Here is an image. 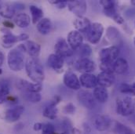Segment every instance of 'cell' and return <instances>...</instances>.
I'll return each mask as SVG.
<instances>
[{
	"instance_id": "obj_1",
	"label": "cell",
	"mask_w": 135,
	"mask_h": 134,
	"mask_svg": "<svg viewBox=\"0 0 135 134\" xmlns=\"http://www.w3.org/2000/svg\"><path fill=\"white\" fill-rule=\"evenodd\" d=\"M27 52L25 44H20L11 49L7 57V64L13 71H20L25 67V53Z\"/></svg>"
},
{
	"instance_id": "obj_2",
	"label": "cell",
	"mask_w": 135,
	"mask_h": 134,
	"mask_svg": "<svg viewBox=\"0 0 135 134\" xmlns=\"http://www.w3.org/2000/svg\"><path fill=\"white\" fill-rule=\"evenodd\" d=\"M25 69L28 76L35 83H42L45 78L43 67L36 58H30L25 63Z\"/></svg>"
},
{
	"instance_id": "obj_3",
	"label": "cell",
	"mask_w": 135,
	"mask_h": 134,
	"mask_svg": "<svg viewBox=\"0 0 135 134\" xmlns=\"http://www.w3.org/2000/svg\"><path fill=\"white\" fill-rule=\"evenodd\" d=\"M115 109L117 114L121 116L127 117L132 115L135 112L134 102L130 97L117 99Z\"/></svg>"
},
{
	"instance_id": "obj_4",
	"label": "cell",
	"mask_w": 135,
	"mask_h": 134,
	"mask_svg": "<svg viewBox=\"0 0 135 134\" xmlns=\"http://www.w3.org/2000/svg\"><path fill=\"white\" fill-rule=\"evenodd\" d=\"M2 32H3L4 34L1 38V45L3 48L6 49H9L15 43L21 41H26L29 38L28 34L26 33H21L19 35H14L9 30H4L3 28L2 29Z\"/></svg>"
},
{
	"instance_id": "obj_5",
	"label": "cell",
	"mask_w": 135,
	"mask_h": 134,
	"mask_svg": "<svg viewBox=\"0 0 135 134\" xmlns=\"http://www.w3.org/2000/svg\"><path fill=\"white\" fill-rule=\"evenodd\" d=\"M104 30V26L101 23L98 22L92 23L90 28L86 32V37L91 44L94 45L98 44L100 42L101 37L103 35Z\"/></svg>"
},
{
	"instance_id": "obj_6",
	"label": "cell",
	"mask_w": 135,
	"mask_h": 134,
	"mask_svg": "<svg viewBox=\"0 0 135 134\" xmlns=\"http://www.w3.org/2000/svg\"><path fill=\"white\" fill-rule=\"evenodd\" d=\"M119 49L115 46L104 48L99 53L100 62L114 63L119 58Z\"/></svg>"
},
{
	"instance_id": "obj_7",
	"label": "cell",
	"mask_w": 135,
	"mask_h": 134,
	"mask_svg": "<svg viewBox=\"0 0 135 134\" xmlns=\"http://www.w3.org/2000/svg\"><path fill=\"white\" fill-rule=\"evenodd\" d=\"M77 99L78 101L86 108L87 109H94L96 107V102L94 95L92 93L84 90H79L77 93Z\"/></svg>"
},
{
	"instance_id": "obj_8",
	"label": "cell",
	"mask_w": 135,
	"mask_h": 134,
	"mask_svg": "<svg viewBox=\"0 0 135 134\" xmlns=\"http://www.w3.org/2000/svg\"><path fill=\"white\" fill-rule=\"evenodd\" d=\"M55 53L63 58L70 57L73 55L74 51L68 45L67 40L63 38L57 39L54 46Z\"/></svg>"
},
{
	"instance_id": "obj_9",
	"label": "cell",
	"mask_w": 135,
	"mask_h": 134,
	"mask_svg": "<svg viewBox=\"0 0 135 134\" xmlns=\"http://www.w3.org/2000/svg\"><path fill=\"white\" fill-rule=\"evenodd\" d=\"M68 9L77 17H83L87 10V4L84 0H71L68 1Z\"/></svg>"
},
{
	"instance_id": "obj_10",
	"label": "cell",
	"mask_w": 135,
	"mask_h": 134,
	"mask_svg": "<svg viewBox=\"0 0 135 134\" xmlns=\"http://www.w3.org/2000/svg\"><path fill=\"white\" fill-rule=\"evenodd\" d=\"M24 111H25V107L21 105L9 108L4 112V119L6 122L9 123L15 122L20 119Z\"/></svg>"
},
{
	"instance_id": "obj_11",
	"label": "cell",
	"mask_w": 135,
	"mask_h": 134,
	"mask_svg": "<svg viewBox=\"0 0 135 134\" xmlns=\"http://www.w3.org/2000/svg\"><path fill=\"white\" fill-rule=\"evenodd\" d=\"M64 84L65 86L72 90H80L81 85L79 82V78L78 76L72 71H67L65 72L63 78Z\"/></svg>"
},
{
	"instance_id": "obj_12",
	"label": "cell",
	"mask_w": 135,
	"mask_h": 134,
	"mask_svg": "<svg viewBox=\"0 0 135 134\" xmlns=\"http://www.w3.org/2000/svg\"><path fill=\"white\" fill-rule=\"evenodd\" d=\"M75 67L83 74L84 73H91L96 69L95 63L89 58H82L79 59L75 63Z\"/></svg>"
},
{
	"instance_id": "obj_13",
	"label": "cell",
	"mask_w": 135,
	"mask_h": 134,
	"mask_svg": "<svg viewBox=\"0 0 135 134\" xmlns=\"http://www.w3.org/2000/svg\"><path fill=\"white\" fill-rule=\"evenodd\" d=\"M112 123V120L108 115H97L94 119V128L98 131H105L111 128Z\"/></svg>"
},
{
	"instance_id": "obj_14",
	"label": "cell",
	"mask_w": 135,
	"mask_h": 134,
	"mask_svg": "<svg viewBox=\"0 0 135 134\" xmlns=\"http://www.w3.org/2000/svg\"><path fill=\"white\" fill-rule=\"evenodd\" d=\"M17 86L24 93H40L42 90V83H32L25 79H20Z\"/></svg>"
},
{
	"instance_id": "obj_15",
	"label": "cell",
	"mask_w": 135,
	"mask_h": 134,
	"mask_svg": "<svg viewBox=\"0 0 135 134\" xmlns=\"http://www.w3.org/2000/svg\"><path fill=\"white\" fill-rule=\"evenodd\" d=\"M67 42L73 51L77 50L83 44V36L76 30L71 31L68 34Z\"/></svg>"
},
{
	"instance_id": "obj_16",
	"label": "cell",
	"mask_w": 135,
	"mask_h": 134,
	"mask_svg": "<svg viewBox=\"0 0 135 134\" xmlns=\"http://www.w3.org/2000/svg\"><path fill=\"white\" fill-rule=\"evenodd\" d=\"M79 82L81 86L86 89H94L98 86V78L97 76L91 73L82 74L79 78Z\"/></svg>"
},
{
	"instance_id": "obj_17",
	"label": "cell",
	"mask_w": 135,
	"mask_h": 134,
	"mask_svg": "<svg viewBox=\"0 0 135 134\" xmlns=\"http://www.w3.org/2000/svg\"><path fill=\"white\" fill-rule=\"evenodd\" d=\"M97 78H98V85L104 88H108L112 86L115 81V77L114 73H109V72L101 71L97 76Z\"/></svg>"
},
{
	"instance_id": "obj_18",
	"label": "cell",
	"mask_w": 135,
	"mask_h": 134,
	"mask_svg": "<svg viewBox=\"0 0 135 134\" xmlns=\"http://www.w3.org/2000/svg\"><path fill=\"white\" fill-rule=\"evenodd\" d=\"M48 65L57 72H61L65 64V60L63 57L57 55L56 53H52L48 57Z\"/></svg>"
},
{
	"instance_id": "obj_19",
	"label": "cell",
	"mask_w": 135,
	"mask_h": 134,
	"mask_svg": "<svg viewBox=\"0 0 135 134\" xmlns=\"http://www.w3.org/2000/svg\"><path fill=\"white\" fill-rule=\"evenodd\" d=\"M91 24H92L91 21L88 18H86L85 17H77L73 21V24H74L76 31H78L79 32H80L81 34H86V32L90 28Z\"/></svg>"
},
{
	"instance_id": "obj_20",
	"label": "cell",
	"mask_w": 135,
	"mask_h": 134,
	"mask_svg": "<svg viewBox=\"0 0 135 134\" xmlns=\"http://www.w3.org/2000/svg\"><path fill=\"white\" fill-rule=\"evenodd\" d=\"M38 32L42 34H48L51 32L53 29V24L50 21V19L43 17L41 21H39L37 23L36 25Z\"/></svg>"
},
{
	"instance_id": "obj_21",
	"label": "cell",
	"mask_w": 135,
	"mask_h": 134,
	"mask_svg": "<svg viewBox=\"0 0 135 134\" xmlns=\"http://www.w3.org/2000/svg\"><path fill=\"white\" fill-rule=\"evenodd\" d=\"M93 95L95 101L100 103H104L108 100V92L107 89L99 86L94 89Z\"/></svg>"
},
{
	"instance_id": "obj_22",
	"label": "cell",
	"mask_w": 135,
	"mask_h": 134,
	"mask_svg": "<svg viewBox=\"0 0 135 134\" xmlns=\"http://www.w3.org/2000/svg\"><path fill=\"white\" fill-rule=\"evenodd\" d=\"M129 65L126 59L123 57H119L113 64L114 72L119 75H123L128 71Z\"/></svg>"
},
{
	"instance_id": "obj_23",
	"label": "cell",
	"mask_w": 135,
	"mask_h": 134,
	"mask_svg": "<svg viewBox=\"0 0 135 134\" xmlns=\"http://www.w3.org/2000/svg\"><path fill=\"white\" fill-rule=\"evenodd\" d=\"M26 47V50L31 58H36L40 53L41 46L38 43L33 41H27L25 44Z\"/></svg>"
},
{
	"instance_id": "obj_24",
	"label": "cell",
	"mask_w": 135,
	"mask_h": 134,
	"mask_svg": "<svg viewBox=\"0 0 135 134\" xmlns=\"http://www.w3.org/2000/svg\"><path fill=\"white\" fill-rule=\"evenodd\" d=\"M110 129L115 134H134L131 128L115 121H112Z\"/></svg>"
},
{
	"instance_id": "obj_25",
	"label": "cell",
	"mask_w": 135,
	"mask_h": 134,
	"mask_svg": "<svg viewBox=\"0 0 135 134\" xmlns=\"http://www.w3.org/2000/svg\"><path fill=\"white\" fill-rule=\"evenodd\" d=\"M14 23L17 27L21 28H25L29 26L31 23V18L27 13H21L15 17Z\"/></svg>"
},
{
	"instance_id": "obj_26",
	"label": "cell",
	"mask_w": 135,
	"mask_h": 134,
	"mask_svg": "<svg viewBox=\"0 0 135 134\" xmlns=\"http://www.w3.org/2000/svg\"><path fill=\"white\" fill-rule=\"evenodd\" d=\"M10 90V85L6 80L0 81V104L7 101Z\"/></svg>"
},
{
	"instance_id": "obj_27",
	"label": "cell",
	"mask_w": 135,
	"mask_h": 134,
	"mask_svg": "<svg viewBox=\"0 0 135 134\" xmlns=\"http://www.w3.org/2000/svg\"><path fill=\"white\" fill-rule=\"evenodd\" d=\"M106 36L110 42L114 43L119 42V41L121 39V34L119 31L116 28L112 26H109L106 29Z\"/></svg>"
},
{
	"instance_id": "obj_28",
	"label": "cell",
	"mask_w": 135,
	"mask_h": 134,
	"mask_svg": "<svg viewBox=\"0 0 135 134\" xmlns=\"http://www.w3.org/2000/svg\"><path fill=\"white\" fill-rule=\"evenodd\" d=\"M43 116L46 117V118H49L50 120H54L56 119L57 114H58V110L57 108V106L50 103L48 106H46L44 110H43Z\"/></svg>"
},
{
	"instance_id": "obj_29",
	"label": "cell",
	"mask_w": 135,
	"mask_h": 134,
	"mask_svg": "<svg viewBox=\"0 0 135 134\" xmlns=\"http://www.w3.org/2000/svg\"><path fill=\"white\" fill-rule=\"evenodd\" d=\"M29 10H30L31 15H32V23L35 24L43 18V11L39 7H37L36 6L32 5L29 7Z\"/></svg>"
},
{
	"instance_id": "obj_30",
	"label": "cell",
	"mask_w": 135,
	"mask_h": 134,
	"mask_svg": "<svg viewBox=\"0 0 135 134\" xmlns=\"http://www.w3.org/2000/svg\"><path fill=\"white\" fill-rule=\"evenodd\" d=\"M15 11L16 10L13 6L9 4H5L4 6H2V8L0 9V15L5 18L11 19L15 15Z\"/></svg>"
},
{
	"instance_id": "obj_31",
	"label": "cell",
	"mask_w": 135,
	"mask_h": 134,
	"mask_svg": "<svg viewBox=\"0 0 135 134\" xmlns=\"http://www.w3.org/2000/svg\"><path fill=\"white\" fill-rule=\"evenodd\" d=\"M119 90L120 93L124 94H128L135 97V82L133 84L121 83L119 86Z\"/></svg>"
},
{
	"instance_id": "obj_32",
	"label": "cell",
	"mask_w": 135,
	"mask_h": 134,
	"mask_svg": "<svg viewBox=\"0 0 135 134\" xmlns=\"http://www.w3.org/2000/svg\"><path fill=\"white\" fill-rule=\"evenodd\" d=\"M77 50L80 57V59L89 58L92 54V48L88 44H83Z\"/></svg>"
},
{
	"instance_id": "obj_33",
	"label": "cell",
	"mask_w": 135,
	"mask_h": 134,
	"mask_svg": "<svg viewBox=\"0 0 135 134\" xmlns=\"http://www.w3.org/2000/svg\"><path fill=\"white\" fill-rule=\"evenodd\" d=\"M25 97L32 103H38L42 100V96L39 93H25Z\"/></svg>"
},
{
	"instance_id": "obj_34",
	"label": "cell",
	"mask_w": 135,
	"mask_h": 134,
	"mask_svg": "<svg viewBox=\"0 0 135 134\" xmlns=\"http://www.w3.org/2000/svg\"><path fill=\"white\" fill-rule=\"evenodd\" d=\"M113 64L114 63H108V62H100L99 67L103 72H109L114 73L113 69Z\"/></svg>"
},
{
	"instance_id": "obj_35",
	"label": "cell",
	"mask_w": 135,
	"mask_h": 134,
	"mask_svg": "<svg viewBox=\"0 0 135 134\" xmlns=\"http://www.w3.org/2000/svg\"><path fill=\"white\" fill-rule=\"evenodd\" d=\"M100 4L103 7V9H108L116 7V2L113 0H101Z\"/></svg>"
},
{
	"instance_id": "obj_36",
	"label": "cell",
	"mask_w": 135,
	"mask_h": 134,
	"mask_svg": "<svg viewBox=\"0 0 135 134\" xmlns=\"http://www.w3.org/2000/svg\"><path fill=\"white\" fill-rule=\"evenodd\" d=\"M42 134H55V126L51 123L43 124Z\"/></svg>"
},
{
	"instance_id": "obj_37",
	"label": "cell",
	"mask_w": 135,
	"mask_h": 134,
	"mask_svg": "<svg viewBox=\"0 0 135 134\" xmlns=\"http://www.w3.org/2000/svg\"><path fill=\"white\" fill-rule=\"evenodd\" d=\"M49 2L54 5L58 9H64L68 6V1L66 0H50Z\"/></svg>"
},
{
	"instance_id": "obj_38",
	"label": "cell",
	"mask_w": 135,
	"mask_h": 134,
	"mask_svg": "<svg viewBox=\"0 0 135 134\" xmlns=\"http://www.w3.org/2000/svg\"><path fill=\"white\" fill-rule=\"evenodd\" d=\"M65 114H68V115H73L75 112V107L72 103H67L63 110Z\"/></svg>"
},
{
	"instance_id": "obj_39",
	"label": "cell",
	"mask_w": 135,
	"mask_h": 134,
	"mask_svg": "<svg viewBox=\"0 0 135 134\" xmlns=\"http://www.w3.org/2000/svg\"><path fill=\"white\" fill-rule=\"evenodd\" d=\"M111 18H112L113 21H114L116 24H123L124 22H125L124 18H123L118 12L115 13L111 17Z\"/></svg>"
},
{
	"instance_id": "obj_40",
	"label": "cell",
	"mask_w": 135,
	"mask_h": 134,
	"mask_svg": "<svg viewBox=\"0 0 135 134\" xmlns=\"http://www.w3.org/2000/svg\"><path fill=\"white\" fill-rule=\"evenodd\" d=\"M125 15L127 18H133L135 17V8H129L126 10Z\"/></svg>"
},
{
	"instance_id": "obj_41",
	"label": "cell",
	"mask_w": 135,
	"mask_h": 134,
	"mask_svg": "<svg viewBox=\"0 0 135 134\" xmlns=\"http://www.w3.org/2000/svg\"><path fill=\"white\" fill-rule=\"evenodd\" d=\"M43 128V124L41 122H36L33 126V130L35 131H40Z\"/></svg>"
},
{
	"instance_id": "obj_42",
	"label": "cell",
	"mask_w": 135,
	"mask_h": 134,
	"mask_svg": "<svg viewBox=\"0 0 135 134\" xmlns=\"http://www.w3.org/2000/svg\"><path fill=\"white\" fill-rule=\"evenodd\" d=\"M3 26L5 28H14L13 23H12L10 21H3Z\"/></svg>"
},
{
	"instance_id": "obj_43",
	"label": "cell",
	"mask_w": 135,
	"mask_h": 134,
	"mask_svg": "<svg viewBox=\"0 0 135 134\" xmlns=\"http://www.w3.org/2000/svg\"><path fill=\"white\" fill-rule=\"evenodd\" d=\"M61 97L59 95H56V96L54 97V100L51 101V103H52L53 104H54V105L57 106V104H58V103L61 102Z\"/></svg>"
},
{
	"instance_id": "obj_44",
	"label": "cell",
	"mask_w": 135,
	"mask_h": 134,
	"mask_svg": "<svg viewBox=\"0 0 135 134\" xmlns=\"http://www.w3.org/2000/svg\"><path fill=\"white\" fill-rule=\"evenodd\" d=\"M13 7L15 9V10H16V9H25V5L21 4V3H16V4H14Z\"/></svg>"
},
{
	"instance_id": "obj_45",
	"label": "cell",
	"mask_w": 135,
	"mask_h": 134,
	"mask_svg": "<svg viewBox=\"0 0 135 134\" xmlns=\"http://www.w3.org/2000/svg\"><path fill=\"white\" fill-rule=\"evenodd\" d=\"M71 132L72 134H82L81 133V131L79 129H77V128H72L71 130Z\"/></svg>"
},
{
	"instance_id": "obj_46",
	"label": "cell",
	"mask_w": 135,
	"mask_h": 134,
	"mask_svg": "<svg viewBox=\"0 0 135 134\" xmlns=\"http://www.w3.org/2000/svg\"><path fill=\"white\" fill-rule=\"evenodd\" d=\"M4 59H5L4 54H3L2 52L0 50V66L2 65V64H3V62H4Z\"/></svg>"
},
{
	"instance_id": "obj_47",
	"label": "cell",
	"mask_w": 135,
	"mask_h": 134,
	"mask_svg": "<svg viewBox=\"0 0 135 134\" xmlns=\"http://www.w3.org/2000/svg\"><path fill=\"white\" fill-rule=\"evenodd\" d=\"M83 126H84L83 128H84V130H85L86 133H88L89 132H90V126H88V124H86V123H85Z\"/></svg>"
},
{
	"instance_id": "obj_48",
	"label": "cell",
	"mask_w": 135,
	"mask_h": 134,
	"mask_svg": "<svg viewBox=\"0 0 135 134\" xmlns=\"http://www.w3.org/2000/svg\"><path fill=\"white\" fill-rule=\"evenodd\" d=\"M131 3L132 6H135V0H131Z\"/></svg>"
},
{
	"instance_id": "obj_49",
	"label": "cell",
	"mask_w": 135,
	"mask_h": 134,
	"mask_svg": "<svg viewBox=\"0 0 135 134\" xmlns=\"http://www.w3.org/2000/svg\"><path fill=\"white\" fill-rule=\"evenodd\" d=\"M60 134H70V133L68 131H65V132H62Z\"/></svg>"
},
{
	"instance_id": "obj_50",
	"label": "cell",
	"mask_w": 135,
	"mask_h": 134,
	"mask_svg": "<svg viewBox=\"0 0 135 134\" xmlns=\"http://www.w3.org/2000/svg\"><path fill=\"white\" fill-rule=\"evenodd\" d=\"M2 73V69L0 68V75H1Z\"/></svg>"
},
{
	"instance_id": "obj_51",
	"label": "cell",
	"mask_w": 135,
	"mask_h": 134,
	"mask_svg": "<svg viewBox=\"0 0 135 134\" xmlns=\"http://www.w3.org/2000/svg\"><path fill=\"white\" fill-rule=\"evenodd\" d=\"M134 46H135V37L134 38Z\"/></svg>"
},
{
	"instance_id": "obj_52",
	"label": "cell",
	"mask_w": 135,
	"mask_h": 134,
	"mask_svg": "<svg viewBox=\"0 0 135 134\" xmlns=\"http://www.w3.org/2000/svg\"><path fill=\"white\" fill-rule=\"evenodd\" d=\"M1 8H2V5H1V3H0V9H1Z\"/></svg>"
},
{
	"instance_id": "obj_53",
	"label": "cell",
	"mask_w": 135,
	"mask_h": 134,
	"mask_svg": "<svg viewBox=\"0 0 135 134\" xmlns=\"http://www.w3.org/2000/svg\"><path fill=\"white\" fill-rule=\"evenodd\" d=\"M134 105H135V101H134Z\"/></svg>"
},
{
	"instance_id": "obj_54",
	"label": "cell",
	"mask_w": 135,
	"mask_h": 134,
	"mask_svg": "<svg viewBox=\"0 0 135 134\" xmlns=\"http://www.w3.org/2000/svg\"><path fill=\"white\" fill-rule=\"evenodd\" d=\"M134 25H135V21H134Z\"/></svg>"
},
{
	"instance_id": "obj_55",
	"label": "cell",
	"mask_w": 135,
	"mask_h": 134,
	"mask_svg": "<svg viewBox=\"0 0 135 134\" xmlns=\"http://www.w3.org/2000/svg\"><path fill=\"white\" fill-rule=\"evenodd\" d=\"M85 134H88V133H85Z\"/></svg>"
}]
</instances>
